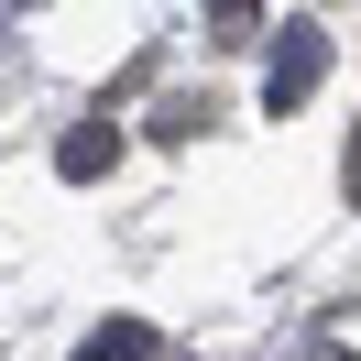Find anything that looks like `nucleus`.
Segmentation results:
<instances>
[{"label":"nucleus","instance_id":"nucleus-3","mask_svg":"<svg viewBox=\"0 0 361 361\" xmlns=\"http://www.w3.org/2000/svg\"><path fill=\"white\" fill-rule=\"evenodd\" d=\"M77 361H154V329H142V317H99V329L77 339Z\"/></svg>","mask_w":361,"mask_h":361},{"label":"nucleus","instance_id":"nucleus-2","mask_svg":"<svg viewBox=\"0 0 361 361\" xmlns=\"http://www.w3.org/2000/svg\"><path fill=\"white\" fill-rule=\"evenodd\" d=\"M110 164H121V132H110V110H99V121H77V132L55 142V176H66V186H99Z\"/></svg>","mask_w":361,"mask_h":361},{"label":"nucleus","instance_id":"nucleus-1","mask_svg":"<svg viewBox=\"0 0 361 361\" xmlns=\"http://www.w3.org/2000/svg\"><path fill=\"white\" fill-rule=\"evenodd\" d=\"M317 77H329V33H317V23H285V44H274V66H263V110H295Z\"/></svg>","mask_w":361,"mask_h":361},{"label":"nucleus","instance_id":"nucleus-4","mask_svg":"<svg viewBox=\"0 0 361 361\" xmlns=\"http://www.w3.org/2000/svg\"><path fill=\"white\" fill-rule=\"evenodd\" d=\"M350 208H361V142H350Z\"/></svg>","mask_w":361,"mask_h":361}]
</instances>
